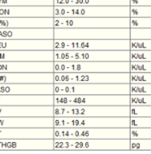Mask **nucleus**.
Returning <instances> with one entry per match:
<instances>
[{
	"mask_svg": "<svg viewBox=\"0 0 151 154\" xmlns=\"http://www.w3.org/2000/svg\"><path fill=\"white\" fill-rule=\"evenodd\" d=\"M0 93L9 94H54L53 84H12L0 86Z\"/></svg>",
	"mask_w": 151,
	"mask_h": 154,
	"instance_id": "obj_21",
	"label": "nucleus"
},
{
	"mask_svg": "<svg viewBox=\"0 0 151 154\" xmlns=\"http://www.w3.org/2000/svg\"><path fill=\"white\" fill-rule=\"evenodd\" d=\"M53 84H128V72H53Z\"/></svg>",
	"mask_w": 151,
	"mask_h": 154,
	"instance_id": "obj_6",
	"label": "nucleus"
},
{
	"mask_svg": "<svg viewBox=\"0 0 151 154\" xmlns=\"http://www.w3.org/2000/svg\"><path fill=\"white\" fill-rule=\"evenodd\" d=\"M0 104L12 106H53V94L0 95Z\"/></svg>",
	"mask_w": 151,
	"mask_h": 154,
	"instance_id": "obj_15",
	"label": "nucleus"
},
{
	"mask_svg": "<svg viewBox=\"0 0 151 154\" xmlns=\"http://www.w3.org/2000/svg\"><path fill=\"white\" fill-rule=\"evenodd\" d=\"M53 128H127V117H53Z\"/></svg>",
	"mask_w": 151,
	"mask_h": 154,
	"instance_id": "obj_10",
	"label": "nucleus"
},
{
	"mask_svg": "<svg viewBox=\"0 0 151 154\" xmlns=\"http://www.w3.org/2000/svg\"><path fill=\"white\" fill-rule=\"evenodd\" d=\"M128 72H151V61H129Z\"/></svg>",
	"mask_w": 151,
	"mask_h": 154,
	"instance_id": "obj_29",
	"label": "nucleus"
},
{
	"mask_svg": "<svg viewBox=\"0 0 151 154\" xmlns=\"http://www.w3.org/2000/svg\"><path fill=\"white\" fill-rule=\"evenodd\" d=\"M53 17H128V6L54 5Z\"/></svg>",
	"mask_w": 151,
	"mask_h": 154,
	"instance_id": "obj_2",
	"label": "nucleus"
},
{
	"mask_svg": "<svg viewBox=\"0 0 151 154\" xmlns=\"http://www.w3.org/2000/svg\"><path fill=\"white\" fill-rule=\"evenodd\" d=\"M129 94H151V84H129Z\"/></svg>",
	"mask_w": 151,
	"mask_h": 154,
	"instance_id": "obj_31",
	"label": "nucleus"
},
{
	"mask_svg": "<svg viewBox=\"0 0 151 154\" xmlns=\"http://www.w3.org/2000/svg\"><path fill=\"white\" fill-rule=\"evenodd\" d=\"M129 61H151V50H128Z\"/></svg>",
	"mask_w": 151,
	"mask_h": 154,
	"instance_id": "obj_30",
	"label": "nucleus"
},
{
	"mask_svg": "<svg viewBox=\"0 0 151 154\" xmlns=\"http://www.w3.org/2000/svg\"><path fill=\"white\" fill-rule=\"evenodd\" d=\"M53 28H129L128 17H53Z\"/></svg>",
	"mask_w": 151,
	"mask_h": 154,
	"instance_id": "obj_4",
	"label": "nucleus"
},
{
	"mask_svg": "<svg viewBox=\"0 0 151 154\" xmlns=\"http://www.w3.org/2000/svg\"><path fill=\"white\" fill-rule=\"evenodd\" d=\"M0 48L12 50H53V39H12L0 43Z\"/></svg>",
	"mask_w": 151,
	"mask_h": 154,
	"instance_id": "obj_23",
	"label": "nucleus"
},
{
	"mask_svg": "<svg viewBox=\"0 0 151 154\" xmlns=\"http://www.w3.org/2000/svg\"><path fill=\"white\" fill-rule=\"evenodd\" d=\"M0 15L13 17H53V6H12L0 9Z\"/></svg>",
	"mask_w": 151,
	"mask_h": 154,
	"instance_id": "obj_22",
	"label": "nucleus"
},
{
	"mask_svg": "<svg viewBox=\"0 0 151 154\" xmlns=\"http://www.w3.org/2000/svg\"><path fill=\"white\" fill-rule=\"evenodd\" d=\"M54 5L73 6H129L128 0H54Z\"/></svg>",
	"mask_w": 151,
	"mask_h": 154,
	"instance_id": "obj_25",
	"label": "nucleus"
},
{
	"mask_svg": "<svg viewBox=\"0 0 151 154\" xmlns=\"http://www.w3.org/2000/svg\"><path fill=\"white\" fill-rule=\"evenodd\" d=\"M53 152L126 153L128 139H53Z\"/></svg>",
	"mask_w": 151,
	"mask_h": 154,
	"instance_id": "obj_1",
	"label": "nucleus"
},
{
	"mask_svg": "<svg viewBox=\"0 0 151 154\" xmlns=\"http://www.w3.org/2000/svg\"><path fill=\"white\" fill-rule=\"evenodd\" d=\"M128 84H151V72H128Z\"/></svg>",
	"mask_w": 151,
	"mask_h": 154,
	"instance_id": "obj_27",
	"label": "nucleus"
},
{
	"mask_svg": "<svg viewBox=\"0 0 151 154\" xmlns=\"http://www.w3.org/2000/svg\"><path fill=\"white\" fill-rule=\"evenodd\" d=\"M53 139H128V128H53Z\"/></svg>",
	"mask_w": 151,
	"mask_h": 154,
	"instance_id": "obj_8",
	"label": "nucleus"
},
{
	"mask_svg": "<svg viewBox=\"0 0 151 154\" xmlns=\"http://www.w3.org/2000/svg\"><path fill=\"white\" fill-rule=\"evenodd\" d=\"M129 84H53L54 94H129Z\"/></svg>",
	"mask_w": 151,
	"mask_h": 154,
	"instance_id": "obj_13",
	"label": "nucleus"
},
{
	"mask_svg": "<svg viewBox=\"0 0 151 154\" xmlns=\"http://www.w3.org/2000/svg\"><path fill=\"white\" fill-rule=\"evenodd\" d=\"M129 39H53V50H128Z\"/></svg>",
	"mask_w": 151,
	"mask_h": 154,
	"instance_id": "obj_12",
	"label": "nucleus"
},
{
	"mask_svg": "<svg viewBox=\"0 0 151 154\" xmlns=\"http://www.w3.org/2000/svg\"><path fill=\"white\" fill-rule=\"evenodd\" d=\"M12 61H54L53 50H13L0 53V60Z\"/></svg>",
	"mask_w": 151,
	"mask_h": 154,
	"instance_id": "obj_19",
	"label": "nucleus"
},
{
	"mask_svg": "<svg viewBox=\"0 0 151 154\" xmlns=\"http://www.w3.org/2000/svg\"><path fill=\"white\" fill-rule=\"evenodd\" d=\"M0 82L11 84H53V72H12L0 75Z\"/></svg>",
	"mask_w": 151,
	"mask_h": 154,
	"instance_id": "obj_16",
	"label": "nucleus"
},
{
	"mask_svg": "<svg viewBox=\"0 0 151 154\" xmlns=\"http://www.w3.org/2000/svg\"><path fill=\"white\" fill-rule=\"evenodd\" d=\"M54 61H129L128 50H53Z\"/></svg>",
	"mask_w": 151,
	"mask_h": 154,
	"instance_id": "obj_11",
	"label": "nucleus"
},
{
	"mask_svg": "<svg viewBox=\"0 0 151 154\" xmlns=\"http://www.w3.org/2000/svg\"><path fill=\"white\" fill-rule=\"evenodd\" d=\"M53 106H128V94H53Z\"/></svg>",
	"mask_w": 151,
	"mask_h": 154,
	"instance_id": "obj_7",
	"label": "nucleus"
},
{
	"mask_svg": "<svg viewBox=\"0 0 151 154\" xmlns=\"http://www.w3.org/2000/svg\"><path fill=\"white\" fill-rule=\"evenodd\" d=\"M0 115L11 117H53V106H13L0 108Z\"/></svg>",
	"mask_w": 151,
	"mask_h": 154,
	"instance_id": "obj_20",
	"label": "nucleus"
},
{
	"mask_svg": "<svg viewBox=\"0 0 151 154\" xmlns=\"http://www.w3.org/2000/svg\"><path fill=\"white\" fill-rule=\"evenodd\" d=\"M1 127L53 128V117H12L0 119Z\"/></svg>",
	"mask_w": 151,
	"mask_h": 154,
	"instance_id": "obj_18",
	"label": "nucleus"
},
{
	"mask_svg": "<svg viewBox=\"0 0 151 154\" xmlns=\"http://www.w3.org/2000/svg\"><path fill=\"white\" fill-rule=\"evenodd\" d=\"M129 61H53V72H128Z\"/></svg>",
	"mask_w": 151,
	"mask_h": 154,
	"instance_id": "obj_3",
	"label": "nucleus"
},
{
	"mask_svg": "<svg viewBox=\"0 0 151 154\" xmlns=\"http://www.w3.org/2000/svg\"><path fill=\"white\" fill-rule=\"evenodd\" d=\"M0 71L10 72H53V61H10L1 64Z\"/></svg>",
	"mask_w": 151,
	"mask_h": 154,
	"instance_id": "obj_17",
	"label": "nucleus"
},
{
	"mask_svg": "<svg viewBox=\"0 0 151 154\" xmlns=\"http://www.w3.org/2000/svg\"><path fill=\"white\" fill-rule=\"evenodd\" d=\"M128 39H151V28H128Z\"/></svg>",
	"mask_w": 151,
	"mask_h": 154,
	"instance_id": "obj_28",
	"label": "nucleus"
},
{
	"mask_svg": "<svg viewBox=\"0 0 151 154\" xmlns=\"http://www.w3.org/2000/svg\"><path fill=\"white\" fill-rule=\"evenodd\" d=\"M0 138L53 139V128H12L0 129Z\"/></svg>",
	"mask_w": 151,
	"mask_h": 154,
	"instance_id": "obj_14",
	"label": "nucleus"
},
{
	"mask_svg": "<svg viewBox=\"0 0 151 154\" xmlns=\"http://www.w3.org/2000/svg\"><path fill=\"white\" fill-rule=\"evenodd\" d=\"M0 37L11 39H53V28H15L0 32Z\"/></svg>",
	"mask_w": 151,
	"mask_h": 154,
	"instance_id": "obj_24",
	"label": "nucleus"
},
{
	"mask_svg": "<svg viewBox=\"0 0 151 154\" xmlns=\"http://www.w3.org/2000/svg\"><path fill=\"white\" fill-rule=\"evenodd\" d=\"M53 39H128V28H53Z\"/></svg>",
	"mask_w": 151,
	"mask_h": 154,
	"instance_id": "obj_5",
	"label": "nucleus"
},
{
	"mask_svg": "<svg viewBox=\"0 0 151 154\" xmlns=\"http://www.w3.org/2000/svg\"><path fill=\"white\" fill-rule=\"evenodd\" d=\"M53 117H128L127 106H53Z\"/></svg>",
	"mask_w": 151,
	"mask_h": 154,
	"instance_id": "obj_9",
	"label": "nucleus"
},
{
	"mask_svg": "<svg viewBox=\"0 0 151 154\" xmlns=\"http://www.w3.org/2000/svg\"><path fill=\"white\" fill-rule=\"evenodd\" d=\"M128 117H151V106H127Z\"/></svg>",
	"mask_w": 151,
	"mask_h": 154,
	"instance_id": "obj_26",
	"label": "nucleus"
}]
</instances>
